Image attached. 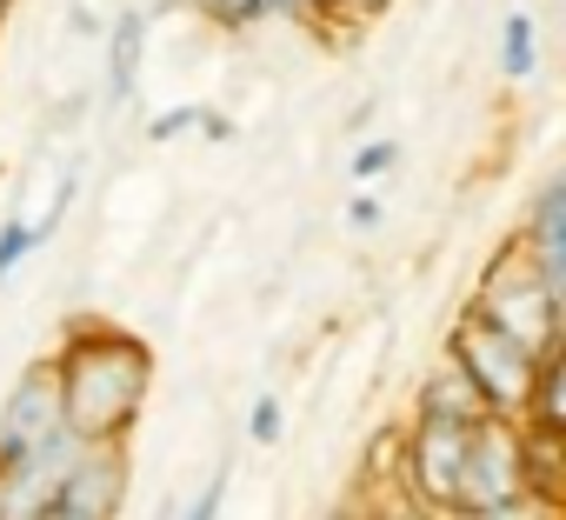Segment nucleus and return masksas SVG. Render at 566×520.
I'll list each match as a JSON object with an SVG mask.
<instances>
[{
	"mask_svg": "<svg viewBox=\"0 0 566 520\" xmlns=\"http://www.w3.org/2000/svg\"><path fill=\"white\" fill-rule=\"evenodd\" d=\"M387 0H340V21H374Z\"/></svg>",
	"mask_w": 566,
	"mask_h": 520,
	"instance_id": "nucleus-20",
	"label": "nucleus"
},
{
	"mask_svg": "<svg viewBox=\"0 0 566 520\" xmlns=\"http://www.w3.org/2000/svg\"><path fill=\"white\" fill-rule=\"evenodd\" d=\"M34 253H41V227L21 220V214H8V220H0V288H8Z\"/></svg>",
	"mask_w": 566,
	"mask_h": 520,
	"instance_id": "nucleus-11",
	"label": "nucleus"
},
{
	"mask_svg": "<svg viewBox=\"0 0 566 520\" xmlns=\"http://www.w3.org/2000/svg\"><path fill=\"white\" fill-rule=\"evenodd\" d=\"M480 420H500L486 401H480V387L440 354L427 374H420V387H413V427H480Z\"/></svg>",
	"mask_w": 566,
	"mask_h": 520,
	"instance_id": "nucleus-6",
	"label": "nucleus"
},
{
	"mask_svg": "<svg viewBox=\"0 0 566 520\" xmlns=\"http://www.w3.org/2000/svg\"><path fill=\"white\" fill-rule=\"evenodd\" d=\"M380 220H387V200H380V194H367V187H360V194H354V200H347V227H354V233H374V227H380Z\"/></svg>",
	"mask_w": 566,
	"mask_h": 520,
	"instance_id": "nucleus-16",
	"label": "nucleus"
},
{
	"mask_svg": "<svg viewBox=\"0 0 566 520\" xmlns=\"http://www.w3.org/2000/svg\"><path fill=\"white\" fill-rule=\"evenodd\" d=\"M520 427H533V434H566V347L539 361L533 394H526V407H520Z\"/></svg>",
	"mask_w": 566,
	"mask_h": 520,
	"instance_id": "nucleus-8",
	"label": "nucleus"
},
{
	"mask_svg": "<svg viewBox=\"0 0 566 520\" xmlns=\"http://www.w3.org/2000/svg\"><path fill=\"white\" fill-rule=\"evenodd\" d=\"M307 21H340V0H301Z\"/></svg>",
	"mask_w": 566,
	"mask_h": 520,
	"instance_id": "nucleus-22",
	"label": "nucleus"
},
{
	"mask_svg": "<svg viewBox=\"0 0 566 520\" xmlns=\"http://www.w3.org/2000/svg\"><path fill=\"white\" fill-rule=\"evenodd\" d=\"M140 54H147V14L127 8V14L114 21V34H107V94H114V101L134 94V81H140Z\"/></svg>",
	"mask_w": 566,
	"mask_h": 520,
	"instance_id": "nucleus-9",
	"label": "nucleus"
},
{
	"mask_svg": "<svg viewBox=\"0 0 566 520\" xmlns=\"http://www.w3.org/2000/svg\"><path fill=\"white\" fill-rule=\"evenodd\" d=\"M213 28H247V0H193Z\"/></svg>",
	"mask_w": 566,
	"mask_h": 520,
	"instance_id": "nucleus-19",
	"label": "nucleus"
},
{
	"mask_svg": "<svg viewBox=\"0 0 566 520\" xmlns=\"http://www.w3.org/2000/svg\"><path fill=\"white\" fill-rule=\"evenodd\" d=\"M327 520H380V507H367V500H347V507H334Z\"/></svg>",
	"mask_w": 566,
	"mask_h": 520,
	"instance_id": "nucleus-21",
	"label": "nucleus"
},
{
	"mask_svg": "<svg viewBox=\"0 0 566 520\" xmlns=\"http://www.w3.org/2000/svg\"><path fill=\"white\" fill-rule=\"evenodd\" d=\"M513 247L533 260V268L566 294V180L553 174L539 194H533V207H526V227L513 233Z\"/></svg>",
	"mask_w": 566,
	"mask_h": 520,
	"instance_id": "nucleus-7",
	"label": "nucleus"
},
{
	"mask_svg": "<svg viewBox=\"0 0 566 520\" xmlns=\"http://www.w3.org/2000/svg\"><path fill=\"white\" fill-rule=\"evenodd\" d=\"M467 314L493 321L500 334H513V341H520V347H533V354H559V347H566V341H559L566 294L533 268V260H526L513 240L486 260V274H480V288H473Z\"/></svg>",
	"mask_w": 566,
	"mask_h": 520,
	"instance_id": "nucleus-2",
	"label": "nucleus"
},
{
	"mask_svg": "<svg viewBox=\"0 0 566 520\" xmlns=\"http://www.w3.org/2000/svg\"><path fill=\"white\" fill-rule=\"evenodd\" d=\"M8 14H14V0H0V21H8Z\"/></svg>",
	"mask_w": 566,
	"mask_h": 520,
	"instance_id": "nucleus-24",
	"label": "nucleus"
},
{
	"mask_svg": "<svg viewBox=\"0 0 566 520\" xmlns=\"http://www.w3.org/2000/svg\"><path fill=\"white\" fill-rule=\"evenodd\" d=\"M280 434H287V401H280V394H253L247 401V440L253 447H273Z\"/></svg>",
	"mask_w": 566,
	"mask_h": 520,
	"instance_id": "nucleus-12",
	"label": "nucleus"
},
{
	"mask_svg": "<svg viewBox=\"0 0 566 520\" xmlns=\"http://www.w3.org/2000/svg\"><path fill=\"white\" fill-rule=\"evenodd\" d=\"M266 21H307L301 0H247V28H266Z\"/></svg>",
	"mask_w": 566,
	"mask_h": 520,
	"instance_id": "nucleus-17",
	"label": "nucleus"
},
{
	"mask_svg": "<svg viewBox=\"0 0 566 520\" xmlns=\"http://www.w3.org/2000/svg\"><path fill=\"white\" fill-rule=\"evenodd\" d=\"M447 361L480 387V401H486L500 420H520V407H526L533 374H539V361H546V354L520 347L513 334H500L493 321H480V314H467V308H460V321L447 327Z\"/></svg>",
	"mask_w": 566,
	"mask_h": 520,
	"instance_id": "nucleus-3",
	"label": "nucleus"
},
{
	"mask_svg": "<svg viewBox=\"0 0 566 520\" xmlns=\"http://www.w3.org/2000/svg\"><path fill=\"white\" fill-rule=\"evenodd\" d=\"M28 520H67V513H54V507H34V513H28Z\"/></svg>",
	"mask_w": 566,
	"mask_h": 520,
	"instance_id": "nucleus-23",
	"label": "nucleus"
},
{
	"mask_svg": "<svg viewBox=\"0 0 566 520\" xmlns=\"http://www.w3.org/2000/svg\"><path fill=\"white\" fill-rule=\"evenodd\" d=\"M506 500H526L520 420H480V427L467 434V454H460L453 513H473V507H506Z\"/></svg>",
	"mask_w": 566,
	"mask_h": 520,
	"instance_id": "nucleus-4",
	"label": "nucleus"
},
{
	"mask_svg": "<svg viewBox=\"0 0 566 520\" xmlns=\"http://www.w3.org/2000/svg\"><path fill=\"white\" fill-rule=\"evenodd\" d=\"M48 374H54L61 427L81 447H127L140 407H147V387H154V347L134 327L87 314L48 354Z\"/></svg>",
	"mask_w": 566,
	"mask_h": 520,
	"instance_id": "nucleus-1",
	"label": "nucleus"
},
{
	"mask_svg": "<svg viewBox=\"0 0 566 520\" xmlns=\"http://www.w3.org/2000/svg\"><path fill=\"white\" fill-rule=\"evenodd\" d=\"M367 507H380V520H447V513H433V507H420V500H407V493H394V500H367Z\"/></svg>",
	"mask_w": 566,
	"mask_h": 520,
	"instance_id": "nucleus-18",
	"label": "nucleus"
},
{
	"mask_svg": "<svg viewBox=\"0 0 566 520\" xmlns=\"http://www.w3.org/2000/svg\"><path fill=\"white\" fill-rule=\"evenodd\" d=\"M533 67H539V21L526 8H513L500 21V74L520 87V81H533Z\"/></svg>",
	"mask_w": 566,
	"mask_h": 520,
	"instance_id": "nucleus-10",
	"label": "nucleus"
},
{
	"mask_svg": "<svg viewBox=\"0 0 566 520\" xmlns=\"http://www.w3.org/2000/svg\"><path fill=\"white\" fill-rule=\"evenodd\" d=\"M447 520H559V507H539V500H506V507H473V513H447Z\"/></svg>",
	"mask_w": 566,
	"mask_h": 520,
	"instance_id": "nucleus-14",
	"label": "nucleus"
},
{
	"mask_svg": "<svg viewBox=\"0 0 566 520\" xmlns=\"http://www.w3.org/2000/svg\"><path fill=\"white\" fill-rule=\"evenodd\" d=\"M347 167H354V180H360V187H374V180H387V174L400 167V141H360Z\"/></svg>",
	"mask_w": 566,
	"mask_h": 520,
	"instance_id": "nucleus-13",
	"label": "nucleus"
},
{
	"mask_svg": "<svg viewBox=\"0 0 566 520\" xmlns=\"http://www.w3.org/2000/svg\"><path fill=\"white\" fill-rule=\"evenodd\" d=\"M48 507L67 513V520H120V507H127V447H81L61 467Z\"/></svg>",
	"mask_w": 566,
	"mask_h": 520,
	"instance_id": "nucleus-5",
	"label": "nucleus"
},
{
	"mask_svg": "<svg viewBox=\"0 0 566 520\" xmlns=\"http://www.w3.org/2000/svg\"><path fill=\"white\" fill-rule=\"evenodd\" d=\"M220 507H227V474H207L200 493L180 507V520H220Z\"/></svg>",
	"mask_w": 566,
	"mask_h": 520,
	"instance_id": "nucleus-15",
	"label": "nucleus"
}]
</instances>
